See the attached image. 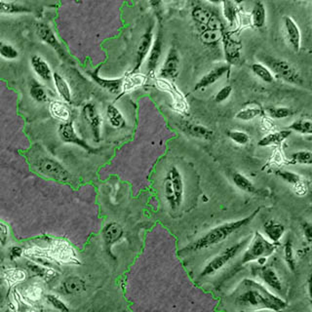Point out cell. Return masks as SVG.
I'll return each mask as SVG.
<instances>
[{"label": "cell", "instance_id": "cell-14", "mask_svg": "<svg viewBox=\"0 0 312 312\" xmlns=\"http://www.w3.org/2000/svg\"><path fill=\"white\" fill-rule=\"evenodd\" d=\"M123 236L124 229L122 225L116 221H110L104 225L102 230V237L108 255L112 256L111 249L123 238Z\"/></svg>", "mask_w": 312, "mask_h": 312}, {"label": "cell", "instance_id": "cell-27", "mask_svg": "<svg viewBox=\"0 0 312 312\" xmlns=\"http://www.w3.org/2000/svg\"><path fill=\"white\" fill-rule=\"evenodd\" d=\"M52 81L55 89L58 93V95L61 97V99L65 102V104H70L72 94H71V89L65 78L63 77L60 73L54 72Z\"/></svg>", "mask_w": 312, "mask_h": 312}, {"label": "cell", "instance_id": "cell-50", "mask_svg": "<svg viewBox=\"0 0 312 312\" xmlns=\"http://www.w3.org/2000/svg\"><path fill=\"white\" fill-rule=\"evenodd\" d=\"M28 267H29V269L32 271V272L35 273L36 275H38L40 277H51L52 276V274H54V271H53L52 269H47V268H45V267H42V266H40V265H37V264H35V263H28V265H27Z\"/></svg>", "mask_w": 312, "mask_h": 312}, {"label": "cell", "instance_id": "cell-7", "mask_svg": "<svg viewBox=\"0 0 312 312\" xmlns=\"http://www.w3.org/2000/svg\"><path fill=\"white\" fill-rule=\"evenodd\" d=\"M35 168L39 174L53 181L65 182L70 180V174L65 167L55 159L43 156L35 162Z\"/></svg>", "mask_w": 312, "mask_h": 312}, {"label": "cell", "instance_id": "cell-45", "mask_svg": "<svg viewBox=\"0 0 312 312\" xmlns=\"http://www.w3.org/2000/svg\"><path fill=\"white\" fill-rule=\"evenodd\" d=\"M227 137L236 144L246 145L250 143L251 138L246 132L240 130H229L227 132Z\"/></svg>", "mask_w": 312, "mask_h": 312}, {"label": "cell", "instance_id": "cell-55", "mask_svg": "<svg viewBox=\"0 0 312 312\" xmlns=\"http://www.w3.org/2000/svg\"><path fill=\"white\" fill-rule=\"evenodd\" d=\"M149 4L158 19L160 20L162 14V0H149Z\"/></svg>", "mask_w": 312, "mask_h": 312}, {"label": "cell", "instance_id": "cell-25", "mask_svg": "<svg viewBox=\"0 0 312 312\" xmlns=\"http://www.w3.org/2000/svg\"><path fill=\"white\" fill-rule=\"evenodd\" d=\"M182 125H183L182 129L185 132V134H187V135H189L193 138H196V139L211 141L215 137L214 131L211 130L210 128L202 125V124L185 122Z\"/></svg>", "mask_w": 312, "mask_h": 312}, {"label": "cell", "instance_id": "cell-57", "mask_svg": "<svg viewBox=\"0 0 312 312\" xmlns=\"http://www.w3.org/2000/svg\"><path fill=\"white\" fill-rule=\"evenodd\" d=\"M209 2H212V3H215V4H217V3H220L221 0H208Z\"/></svg>", "mask_w": 312, "mask_h": 312}, {"label": "cell", "instance_id": "cell-28", "mask_svg": "<svg viewBox=\"0 0 312 312\" xmlns=\"http://www.w3.org/2000/svg\"><path fill=\"white\" fill-rule=\"evenodd\" d=\"M105 115L108 124L114 129H123L126 127L127 122L122 112L114 104H109L106 107Z\"/></svg>", "mask_w": 312, "mask_h": 312}, {"label": "cell", "instance_id": "cell-42", "mask_svg": "<svg viewBox=\"0 0 312 312\" xmlns=\"http://www.w3.org/2000/svg\"><path fill=\"white\" fill-rule=\"evenodd\" d=\"M222 34H223V31H221V30L205 28L201 32V40H202L203 43H205L207 45L217 44L222 37Z\"/></svg>", "mask_w": 312, "mask_h": 312}, {"label": "cell", "instance_id": "cell-41", "mask_svg": "<svg viewBox=\"0 0 312 312\" xmlns=\"http://www.w3.org/2000/svg\"><path fill=\"white\" fill-rule=\"evenodd\" d=\"M284 259H285L288 267L292 271H295L296 266H297V261H296V257H295L293 242L291 239H288L284 244Z\"/></svg>", "mask_w": 312, "mask_h": 312}, {"label": "cell", "instance_id": "cell-13", "mask_svg": "<svg viewBox=\"0 0 312 312\" xmlns=\"http://www.w3.org/2000/svg\"><path fill=\"white\" fill-rule=\"evenodd\" d=\"M82 115L90 127L95 142L99 143L101 141L103 119L97 109V106L92 103L85 104L82 108Z\"/></svg>", "mask_w": 312, "mask_h": 312}, {"label": "cell", "instance_id": "cell-31", "mask_svg": "<svg viewBox=\"0 0 312 312\" xmlns=\"http://www.w3.org/2000/svg\"><path fill=\"white\" fill-rule=\"evenodd\" d=\"M30 10L23 4L0 0V15H20L29 13Z\"/></svg>", "mask_w": 312, "mask_h": 312}, {"label": "cell", "instance_id": "cell-48", "mask_svg": "<svg viewBox=\"0 0 312 312\" xmlns=\"http://www.w3.org/2000/svg\"><path fill=\"white\" fill-rule=\"evenodd\" d=\"M223 12H224V17L225 19L232 25L234 22L236 21V10L234 8L233 4L228 1L225 0L224 4H223Z\"/></svg>", "mask_w": 312, "mask_h": 312}, {"label": "cell", "instance_id": "cell-26", "mask_svg": "<svg viewBox=\"0 0 312 312\" xmlns=\"http://www.w3.org/2000/svg\"><path fill=\"white\" fill-rule=\"evenodd\" d=\"M292 132L288 129L281 131H272L263 136L259 141V146L267 147L272 145H279L284 143L287 139L291 136Z\"/></svg>", "mask_w": 312, "mask_h": 312}, {"label": "cell", "instance_id": "cell-53", "mask_svg": "<svg viewBox=\"0 0 312 312\" xmlns=\"http://www.w3.org/2000/svg\"><path fill=\"white\" fill-rule=\"evenodd\" d=\"M26 294H27V297L29 299H31L32 300H37L41 298L42 290H41V288L37 286L29 287L26 290Z\"/></svg>", "mask_w": 312, "mask_h": 312}, {"label": "cell", "instance_id": "cell-4", "mask_svg": "<svg viewBox=\"0 0 312 312\" xmlns=\"http://www.w3.org/2000/svg\"><path fill=\"white\" fill-rule=\"evenodd\" d=\"M280 244H275L267 240L263 234L256 231L250 239L246 250L240 260V265H245L250 262L257 261L261 258H268L275 253Z\"/></svg>", "mask_w": 312, "mask_h": 312}, {"label": "cell", "instance_id": "cell-20", "mask_svg": "<svg viewBox=\"0 0 312 312\" xmlns=\"http://www.w3.org/2000/svg\"><path fill=\"white\" fill-rule=\"evenodd\" d=\"M284 28L287 41L295 52H299L301 46V33L298 24L291 17H284Z\"/></svg>", "mask_w": 312, "mask_h": 312}, {"label": "cell", "instance_id": "cell-32", "mask_svg": "<svg viewBox=\"0 0 312 312\" xmlns=\"http://www.w3.org/2000/svg\"><path fill=\"white\" fill-rule=\"evenodd\" d=\"M262 114V109L258 104H251L246 107L240 109L236 114L235 118L240 121H252Z\"/></svg>", "mask_w": 312, "mask_h": 312}, {"label": "cell", "instance_id": "cell-5", "mask_svg": "<svg viewBox=\"0 0 312 312\" xmlns=\"http://www.w3.org/2000/svg\"><path fill=\"white\" fill-rule=\"evenodd\" d=\"M250 237H247L233 245L224 249L219 255L214 257L212 260L209 261L208 263L204 266L202 271L200 273V277H208L211 275H214L217 272H219L222 269L230 260H233L235 257H237L244 249L247 246Z\"/></svg>", "mask_w": 312, "mask_h": 312}, {"label": "cell", "instance_id": "cell-38", "mask_svg": "<svg viewBox=\"0 0 312 312\" xmlns=\"http://www.w3.org/2000/svg\"><path fill=\"white\" fill-rule=\"evenodd\" d=\"M251 69L253 71V73L260 78L261 81L265 82V83H272L275 79V76L273 75L271 70L263 64L261 63H256L251 66Z\"/></svg>", "mask_w": 312, "mask_h": 312}, {"label": "cell", "instance_id": "cell-16", "mask_svg": "<svg viewBox=\"0 0 312 312\" xmlns=\"http://www.w3.org/2000/svg\"><path fill=\"white\" fill-rule=\"evenodd\" d=\"M51 259L63 262L79 263L75 251L65 241H58L53 245L51 250H48Z\"/></svg>", "mask_w": 312, "mask_h": 312}, {"label": "cell", "instance_id": "cell-23", "mask_svg": "<svg viewBox=\"0 0 312 312\" xmlns=\"http://www.w3.org/2000/svg\"><path fill=\"white\" fill-rule=\"evenodd\" d=\"M30 66L40 80L44 82L52 81L53 72L51 66L41 56L33 55L30 58Z\"/></svg>", "mask_w": 312, "mask_h": 312}, {"label": "cell", "instance_id": "cell-17", "mask_svg": "<svg viewBox=\"0 0 312 312\" xmlns=\"http://www.w3.org/2000/svg\"><path fill=\"white\" fill-rule=\"evenodd\" d=\"M229 71V65H221L214 67L211 69L208 73L203 75L198 80V82L195 84V91H201L205 90L213 84H215L217 81H219L222 76H224Z\"/></svg>", "mask_w": 312, "mask_h": 312}, {"label": "cell", "instance_id": "cell-24", "mask_svg": "<svg viewBox=\"0 0 312 312\" xmlns=\"http://www.w3.org/2000/svg\"><path fill=\"white\" fill-rule=\"evenodd\" d=\"M147 76L144 75L143 73L138 72H129L128 74H126L123 77V83H122V91L121 95H125L128 94L132 91H135L136 89L142 87L143 85L145 84V82L147 81Z\"/></svg>", "mask_w": 312, "mask_h": 312}, {"label": "cell", "instance_id": "cell-35", "mask_svg": "<svg viewBox=\"0 0 312 312\" xmlns=\"http://www.w3.org/2000/svg\"><path fill=\"white\" fill-rule=\"evenodd\" d=\"M289 165H306L312 164V152L310 150L301 149L293 152L288 160Z\"/></svg>", "mask_w": 312, "mask_h": 312}, {"label": "cell", "instance_id": "cell-9", "mask_svg": "<svg viewBox=\"0 0 312 312\" xmlns=\"http://www.w3.org/2000/svg\"><path fill=\"white\" fill-rule=\"evenodd\" d=\"M60 139L65 143L75 144L79 147L83 148L84 150L90 152V153H97L98 149L91 146L86 141H84L82 138L78 136L76 131L74 129L72 121L63 122L58 129Z\"/></svg>", "mask_w": 312, "mask_h": 312}, {"label": "cell", "instance_id": "cell-49", "mask_svg": "<svg viewBox=\"0 0 312 312\" xmlns=\"http://www.w3.org/2000/svg\"><path fill=\"white\" fill-rule=\"evenodd\" d=\"M292 189L294 191V193L298 196H305L308 192V184L307 182L305 181V179H301L299 182L295 183L294 185H292Z\"/></svg>", "mask_w": 312, "mask_h": 312}, {"label": "cell", "instance_id": "cell-2", "mask_svg": "<svg viewBox=\"0 0 312 312\" xmlns=\"http://www.w3.org/2000/svg\"><path fill=\"white\" fill-rule=\"evenodd\" d=\"M260 208L256 209L253 213H251L249 216L242 218L240 220L236 221H227L224 223H221L220 225L210 229L206 233L203 234L201 237L196 239L187 246L182 248L180 251L181 255H187L195 252H199L208 248L213 247L215 245H218L224 240H226L228 237H230L232 234L237 232L239 229L247 226L252 221L255 220L257 215H259Z\"/></svg>", "mask_w": 312, "mask_h": 312}, {"label": "cell", "instance_id": "cell-15", "mask_svg": "<svg viewBox=\"0 0 312 312\" xmlns=\"http://www.w3.org/2000/svg\"><path fill=\"white\" fill-rule=\"evenodd\" d=\"M153 42V32H152V26H149L145 32L143 33L142 38L140 40L137 53H136V62L135 66L132 70V72H138L143 65V62L147 58V55L150 51L151 45Z\"/></svg>", "mask_w": 312, "mask_h": 312}, {"label": "cell", "instance_id": "cell-11", "mask_svg": "<svg viewBox=\"0 0 312 312\" xmlns=\"http://www.w3.org/2000/svg\"><path fill=\"white\" fill-rule=\"evenodd\" d=\"M35 32L38 36V38L51 47L55 52L57 53L63 60H67V55L65 53V49L61 45L60 41L57 38L55 32L53 31L52 28L48 26L47 24L44 23H39L36 25Z\"/></svg>", "mask_w": 312, "mask_h": 312}, {"label": "cell", "instance_id": "cell-54", "mask_svg": "<svg viewBox=\"0 0 312 312\" xmlns=\"http://www.w3.org/2000/svg\"><path fill=\"white\" fill-rule=\"evenodd\" d=\"M301 228H302V232H303V236L304 238L306 239L307 243L310 244L312 241V226L311 223L305 221L302 223L301 225Z\"/></svg>", "mask_w": 312, "mask_h": 312}, {"label": "cell", "instance_id": "cell-18", "mask_svg": "<svg viewBox=\"0 0 312 312\" xmlns=\"http://www.w3.org/2000/svg\"><path fill=\"white\" fill-rule=\"evenodd\" d=\"M221 39L223 42V52L227 65H237L241 59V44L226 33L222 34Z\"/></svg>", "mask_w": 312, "mask_h": 312}, {"label": "cell", "instance_id": "cell-58", "mask_svg": "<svg viewBox=\"0 0 312 312\" xmlns=\"http://www.w3.org/2000/svg\"><path fill=\"white\" fill-rule=\"evenodd\" d=\"M305 1H310V0H305Z\"/></svg>", "mask_w": 312, "mask_h": 312}, {"label": "cell", "instance_id": "cell-1", "mask_svg": "<svg viewBox=\"0 0 312 312\" xmlns=\"http://www.w3.org/2000/svg\"><path fill=\"white\" fill-rule=\"evenodd\" d=\"M234 307L240 312H281L286 309L288 302L275 295L267 287L257 280L245 278L229 296Z\"/></svg>", "mask_w": 312, "mask_h": 312}, {"label": "cell", "instance_id": "cell-30", "mask_svg": "<svg viewBox=\"0 0 312 312\" xmlns=\"http://www.w3.org/2000/svg\"><path fill=\"white\" fill-rule=\"evenodd\" d=\"M49 111L55 119L61 122H67L70 118L69 108L65 102L61 101H53L49 104Z\"/></svg>", "mask_w": 312, "mask_h": 312}, {"label": "cell", "instance_id": "cell-52", "mask_svg": "<svg viewBox=\"0 0 312 312\" xmlns=\"http://www.w3.org/2000/svg\"><path fill=\"white\" fill-rule=\"evenodd\" d=\"M8 277L10 278V280L15 281V282H19V281H23L26 278V273L23 270H17V269H12L8 271Z\"/></svg>", "mask_w": 312, "mask_h": 312}, {"label": "cell", "instance_id": "cell-22", "mask_svg": "<svg viewBox=\"0 0 312 312\" xmlns=\"http://www.w3.org/2000/svg\"><path fill=\"white\" fill-rule=\"evenodd\" d=\"M262 229H263V234H264L263 236L267 240H269L270 242L275 243V244H280V241L283 238L285 231H286L284 224L273 219L265 221L263 223Z\"/></svg>", "mask_w": 312, "mask_h": 312}, {"label": "cell", "instance_id": "cell-46", "mask_svg": "<svg viewBox=\"0 0 312 312\" xmlns=\"http://www.w3.org/2000/svg\"><path fill=\"white\" fill-rule=\"evenodd\" d=\"M46 299H47L48 303H50L52 305L53 308H55L56 310H59L61 312L69 311L68 306L59 297H57L55 295H47Z\"/></svg>", "mask_w": 312, "mask_h": 312}, {"label": "cell", "instance_id": "cell-21", "mask_svg": "<svg viewBox=\"0 0 312 312\" xmlns=\"http://www.w3.org/2000/svg\"><path fill=\"white\" fill-rule=\"evenodd\" d=\"M89 75L92 79L105 91L112 94V95H120L122 91V83L123 77L119 78H104L102 77L99 73V68L89 72Z\"/></svg>", "mask_w": 312, "mask_h": 312}, {"label": "cell", "instance_id": "cell-12", "mask_svg": "<svg viewBox=\"0 0 312 312\" xmlns=\"http://www.w3.org/2000/svg\"><path fill=\"white\" fill-rule=\"evenodd\" d=\"M163 43H164V38L160 30L157 33L155 39H153L150 51L147 55V63H146L147 78L155 77L156 70L159 65V62L161 60L162 52H163Z\"/></svg>", "mask_w": 312, "mask_h": 312}, {"label": "cell", "instance_id": "cell-51", "mask_svg": "<svg viewBox=\"0 0 312 312\" xmlns=\"http://www.w3.org/2000/svg\"><path fill=\"white\" fill-rule=\"evenodd\" d=\"M8 240H9V227L5 222L0 221V246L5 247L8 243Z\"/></svg>", "mask_w": 312, "mask_h": 312}, {"label": "cell", "instance_id": "cell-47", "mask_svg": "<svg viewBox=\"0 0 312 312\" xmlns=\"http://www.w3.org/2000/svg\"><path fill=\"white\" fill-rule=\"evenodd\" d=\"M232 94V87L229 86V85H226V86H223L221 89H220L218 93L215 95V98H214V101L217 103V104H222L224 103L225 101H227L229 99V97L231 96Z\"/></svg>", "mask_w": 312, "mask_h": 312}, {"label": "cell", "instance_id": "cell-8", "mask_svg": "<svg viewBox=\"0 0 312 312\" xmlns=\"http://www.w3.org/2000/svg\"><path fill=\"white\" fill-rule=\"evenodd\" d=\"M155 84L158 89L169 94L172 99V103H173V108L177 112L182 113V114H186L188 112L189 106L185 99V96L173 81L162 79V78H157Z\"/></svg>", "mask_w": 312, "mask_h": 312}, {"label": "cell", "instance_id": "cell-40", "mask_svg": "<svg viewBox=\"0 0 312 312\" xmlns=\"http://www.w3.org/2000/svg\"><path fill=\"white\" fill-rule=\"evenodd\" d=\"M266 112H267V115L270 117L271 119H276V120L285 119V118L292 116L294 114V110L290 107H287V106L268 107L266 109Z\"/></svg>", "mask_w": 312, "mask_h": 312}, {"label": "cell", "instance_id": "cell-56", "mask_svg": "<svg viewBox=\"0 0 312 312\" xmlns=\"http://www.w3.org/2000/svg\"><path fill=\"white\" fill-rule=\"evenodd\" d=\"M23 255V249L18 247V246H14L10 249V259L11 260H17L19 258H21Z\"/></svg>", "mask_w": 312, "mask_h": 312}, {"label": "cell", "instance_id": "cell-6", "mask_svg": "<svg viewBox=\"0 0 312 312\" xmlns=\"http://www.w3.org/2000/svg\"><path fill=\"white\" fill-rule=\"evenodd\" d=\"M261 62L271 70L274 76L294 85H301L303 83V79L299 70L295 67V65H292L286 60L274 58L271 56H264L261 59Z\"/></svg>", "mask_w": 312, "mask_h": 312}, {"label": "cell", "instance_id": "cell-3", "mask_svg": "<svg viewBox=\"0 0 312 312\" xmlns=\"http://www.w3.org/2000/svg\"><path fill=\"white\" fill-rule=\"evenodd\" d=\"M163 191L172 211H178L182 207L184 199V182L178 167L171 166L167 171L163 182Z\"/></svg>", "mask_w": 312, "mask_h": 312}, {"label": "cell", "instance_id": "cell-33", "mask_svg": "<svg viewBox=\"0 0 312 312\" xmlns=\"http://www.w3.org/2000/svg\"><path fill=\"white\" fill-rule=\"evenodd\" d=\"M191 16L196 24L205 27L208 26L211 20L214 18L215 14L202 6H196L191 12Z\"/></svg>", "mask_w": 312, "mask_h": 312}, {"label": "cell", "instance_id": "cell-39", "mask_svg": "<svg viewBox=\"0 0 312 312\" xmlns=\"http://www.w3.org/2000/svg\"><path fill=\"white\" fill-rule=\"evenodd\" d=\"M288 130L294 131L297 132L300 135H308L310 136L312 134V122L310 119H304V118H300L296 121H294L289 127Z\"/></svg>", "mask_w": 312, "mask_h": 312}, {"label": "cell", "instance_id": "cell-19", "mask_svg": "<svg viewBox=\"0 0 312 312\" xmlns=\"http://www.w3.org/2000/svg\"><path fill=\"white\" fill-rule=\"evenodd\" d=\"M255 271H256V275L260 277L266 286L269 287L270 289H272L276 292L282 291V288H283L282 281L278 273L276 272V270L273 267L268 266V265H262V266L257 267Z\"/></svg>", "mask_w": 312, "mask_h": 312}, {"label": "cell", "instance_id": "cell-10", "mask_svg": "<svg viewBox=\"0 0 312 312\" xmlns=\"http://www.w3.org/2000/svg\"><path fill=\"white\" fill-rule=\"evenodd\" d=\"M180 67H181L180 54L176 48L171 47L167 53L166 59L159 70L158 76L162 79L174 81L180 74Z\"/></svg>", "mask_w": 312, "mask_h": 312}, {"label": "cell", "instance_id": "cell-29", "mask_svg": "<svg viewBox=\"0 0 312 312\" xmlns=\"http://www.w3.org/2000/svg\"><path fill=\"white\" fill-rule=\"evenodd\" d=\"M63 289L67 295H78L86 290V284L82 278L70 276L63 282Z\"/></svg>", "mask_w": 312, "mask_h": 312}, {"label": "cell", "instance_id": "cell-34", "mask_svg": "<svg viewBox=\"0 0 312 312\" xmlns=\"http://www.w3.org/2000/svg\"><path fill=\"white\" fill-rule=\"evenodd\" d=\"M232 182L240 190L247 193H257V187L251 182L247 177L241 173H234L232 175Z\"/></svg>", "mask_w": 312, "mask_h": 312}, {"label": "cell", "instance_id": "cell-43", "mask_svg": "<svg viewBox=\"0 0 312 312\" xmlns=\"http://www.w3.org/2000/svg\"><path fill=\"white\" fill-rule=\"evenodd\" d=\"M0 57L8 61H13V60L18 59L19 52L13 45L7 42L0 41Z\"/></svg>", "mask_w": 312, "mask_h": 312}, {"label": "cell", "instance_id": "cell-44", "mask_svg": "<svg viewBox=\"0 0 312 312\" xmlns=\"http://www.w3.org/2000/svg\"><path fill=\"white\" fill-rule=\"evenodd\" d=\"M275 174L283 182H287L288 184H291V185H294L295 183H297L302 179V177L299 176V174H297L293 171H290V170H277L275 172Z\"/></svg>", "mask_w": 312, "mask_h": 312}, {"label": "cell", "instance_id": "cell-36", "mask_svg": "<svg viewBox=\"0 0 312 312\" xmlns=\"http://www.w3.org/2000/svg\"><path fill=\"white\" fill-rule=\"evenodd\" d=\"M29 95L37 103H45L48 101L47 92L43 85L35 79L31 80L29 83Z\"/></svg>", "mask_w": 312, "mask_h": 312}, {"label": "cell", "instance_id": "cell-37", "mask_svg": "<svg viewBox=\"0 0 312 312\" xmlns=\"http://www.w3.org/2000/svg\"><path fill=\"white\" fill-rule=\"evenodd\" d=\"M265 21H266L265 7L260 1H258L254 5L252 11V23L255 27L261 28L265 25Z\"/></svg>", "mask_w": 312, "mask_h": 312}]
</instances>
